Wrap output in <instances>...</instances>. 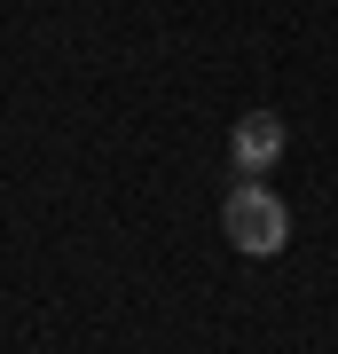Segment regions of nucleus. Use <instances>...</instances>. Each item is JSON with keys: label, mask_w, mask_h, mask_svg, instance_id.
<instances>
[{"label": "nucleus", "mask_w": 338, "mask_h": 354, "mask_svg": "<svg viewBox=\"0 0 338 354\" xmlns=\"http://www.w3.org/2000/svg\"><path fill=\"white\" fill-rule=\"evenodd\" d=\"M220 228H228V244L252 260H276L283 244H291V213H283V197L267 189V181H236L220 205Z\"/></svg>", "instance_id": "f257e3e1"}, {"label": "nucleus", "mask_w": 338, "mask_h": 354, "mask_svg": "<svg viewBox=\"0 0 338 354\" xmlns=\"http://www.w3.org/2000/svg\"><path fill=\"white\" fill-rule=\"evenodd\" d=\"M228 158H236L244 181H260L267 165L283 158V118H276V111H244L236 127H228Z\"/></svg>", "instance_id": "f03ea898"}]
</instances>
